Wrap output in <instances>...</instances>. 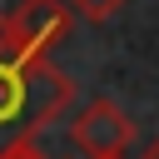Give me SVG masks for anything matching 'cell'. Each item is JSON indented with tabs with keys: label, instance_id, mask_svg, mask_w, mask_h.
Instances as JSON below:
<instances>
[{
	"label": "cell",
	"instance_id": "1",
	"mask_svg": "<svg viewBox=\"0 0 159 159\" xmlns=\"http://www.w3.org/2000/svg\"><path fill=\"white\" fill-rule=\"evenodd\" d=\"M70 104H75V84L45 55L0 60V154L40 139Z\"/></svg>",
	"mask_w": 159,
	"mask_h": 159
},
{
	"label": "cell",
	"instance_id": "2",
	"mask_svg": "<svg viewBox=\"0 0 159 159\" xmlns=\"http://www.w3.org/2000/svg\"><path fill=\"white\" fill-rule=\"evenodd\" d=\"M70 144L84 159H124L134 144V119L114 99H89L70 124Z\"/></svg>",
	"mask_w": 159,
	"mask_h": 159
},
{
	"label": "cell",
	"instance_id": "3",
	"mask_svg": "<svg viewBox=\"0 0 159 159\" xmlns=\"http://www.w3.org/2000/svg\"><path fill=\"white\" fill-rule=\"evenodd\" d=\"M70 20H75L70 0H20L10 10V25H15V40H20L25 55H45L70 30Z\"/></svg>",
	"mask_w": 159,
	"mask_h": 159
},
{
	"label": "cell",
	"instance_id": "4",
	"mask_svg": "<svg viewBox=\"0 0 159 159\" xmlns=\"http://www.w3.org/2000/svg\"><path fill=\"white\" fill-rule=\"evenodd\" d=\"M124 5H129V0H70V10H75L80 20H94V25L109 20V15H119Z\"/></svg>",
	"mask_w": 159,
	"mask_h": 159
},
{
	"label": "cell",
	"instance_id": "5",
	"mask_svg": "<svg viewBox=\"0 0 159 159\" xmlns=\"http://www.w3.org/2000/svg\"><path fill=\"white\" fill-rule=\"evenodd\" d=\"M10 55H25V50H20V40H15L10 15H0V60H10Z\"/></svg>",
	"mask_w": 159,
	"mask_h": 159
},
{
	"label": "cell",
	"instance_id": "6",
	"mask_svg": "<svg viewBox=\"0 0 159 159\" xmlns=\"http://www.w3.org/2000/svg\"><path fill=\"white\" fill-rule=\"evenodd\" d=\"M0 159H50L45 149H40V139H30V144H15L10 154H0Z\"/></svg>",
	"mask_w": 159,
	"mask_h": 159
},
{
	"label": "cell",
	"instance_id": "7",
	"mask_svg": "<svg viewBox=\"0 0 159 159\" xmlns=\"http://www.w3.org/2000/svg\"><path fill=\"white\" fill-rule=\"evenodd\" d=\"M144 159H159V139H154V144H149V149H144Z\"/></svg>",
	"mask_w": 159,
	"mask_h": 159
}]
</instances>
